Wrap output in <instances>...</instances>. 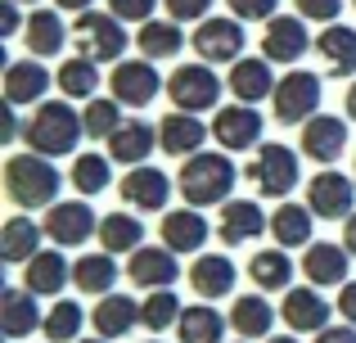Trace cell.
I'll return each mask as SVG.
<instances>
[{
  "mask_svg": "<svg viewBox=\"0 0 356 343\" xmlns=\"http://www.w3.org/2000/svg\"><path fill=\"white\" fill-rule=\"evenodd\" d=\"M81 136H86V118L72 113L68 99H45V104H36V113L23 122L27 150L45 154V159H63V154H72Z\"/></svg>",
  "mask_w": 356,
  "mask_h": 343,
  "instance_id": "cell-1",
  "label": "cell"
},
{
  "mask_svg": "<svg viewBox=\"0 0 356 343\" xmlns=\"http://www.w3.org/2000/svg\"><path fill=\"white\" fill-rule=\"evenodd\" d=\"M59 185L63 176L54 172V163L45 154H14L5 163V194L18 208H50Z\"/></svg>",
  "mask_w": 356,
  "mask_h": 343,
  "instance_id": "cell-2",
  "label": "cell"
},
{
  "mask_svg": "<svg viewBox=\"0 0 356 343\" xmlns=\"http://www.w3.org/2000/svg\"><path fill=\"white\" fill-rule=\"evenodd\" d=\"M235 190V163L221 159V154H194L181 168V199L190 208H212V203H226Z\"/></svg>",
  "mask_w": 356,
  "mask_h": 343,
  "instance_id": "cell-3",
  "label": "cell"
},
{
  "mask_svg": "<svg viewBox=\"0 0 356 343\" xmlns=\"http://www.w3.org/2000/svg\"><path fill=\"white\" fill-rule=\"evenodd\" d=\"M298 176H302V163H298V154L289 150V145H261L257 159L248 163L252 190L266 194V199H284L298 185Z\"/></svg>",
  "mask_w": 356,
  "mask_h": 343,
  "instance_id": "cell-4",
  "label": "cell"
},
{
  "mask_svg": "<svg viewBox=\"0 0 356 343\" xmlns=\"http://www.w3.org/2000/svg\"><path fill=\"white\" fill-rule=\"evenodd\" d=\"M221 90H226V81H221L217 72L208 68V63H181V68L172 72V81H167V95H172V104L185 109V113L217 109Z\"/></svg>",
  "mask_w": 356,
  "mask_h": 343,
  "instance_id": "cell-5",
  "label": "cell"
},
{
  "mask_svg": "<svg viewBox=\"0 0 356 343\" xmlns=\"http://www.w3.org/2000/svg\"><path fill=\"white\" fill-rule=\"evenodd\" d=\"M270 104H275L280 122H312V118L321 113V77H316V72H302V68L284 72V77L275 81Z\"/></svg>",
  "mask_w": 356,
  "mask_h": 343,
  "instance_id": "cell-6",
  "label": "cell"
},
{
  "mask_svg": "<svg viewBox=\"0 0 356 343\" xmlns=\"http://www.w3.org/2000/svg\"><path fill=\"white\" fill-rule=\"evenodd\" d=\"M72 41L86 59L108 63V59H122V50H127V27H122L118 14H90L86 9L72 27Z\"/></svg>",
  "mask_w": 356,
  "mask_h": 343,
  "instance_id": "cell-7",
  "label": "cell"
},
{
  "mask_svg": "<svg viewBox=\"0 0 356 343\" xmlns=\"http://www.w3.org/2000/svg\"><path fill=\"white\" fill-rule=\"evenodd\" d=\"M307 208L325 221H348L356 212V181L343 176V172H334V168L316 172L312 181H307Z\"/></svg>",
  "mask_w": 356,
  "mask_h": 343,
  "instance_id": "cell-8",
  "label": "cell"
},
{
  "mask_svg": "<svg viewBox=\"0 0 356 343\" xmlns=\"http://www.w3.org/2000/svg\"><path fill=\"white\" fill-rule=\"evenodd\" d=\"M190 45L199 50L203 63H239L243 59V23L239 18H199Z\"/></svg>",
  "mask_w": 356,
  "mask_h": 343,
  "instance_id": "cell-9",
  "label": "cell"
},
{
  "mask_svg": "<svg viewBox=\"0 0 356 343\" xmlns=\"http://www.w3.org/2000/svg\"><path fill=\"white\" fill-rule=\"evenodd\" d=\"M45 235H50L59 248H77V244H86L90 235H99V217L90 212L86 199L50 203V212H45Z\"/></svg>",
  "mask_w": 356,
  "mask_h": 343,
  "instance_id": "cell-10",
  "label": "cell"
},
{
  "mask_svg": "<svg viewBox=\"0 0 356 343\" xmlns=\"http://www.w3.org/2000/svg\"><path fill=\"white\" fill-rule=\"evenodd\" d=\"M108 86H113V99H118V104L145 109L149 99L163 90V81H158V72H154V63H149V59H118Z\"/></svg>",
  "mask_w": 356,
  "mask_h": 343,
  "instance_id": "cell-11",
  "label": "cell"
},
{
  "mask_svg": "<svg viewBox=\"0 0 356 343\" xmlns=\"http://www.w3.org/2000/svg\"><path fill=\"white\" fill-rule=\"evenodd\" d=\"M261 50H266L270 63H298L307 50H316L312 36H307V23L302 18H289V14H275L261 32Z\"/></svg>",
  "mask_w": 356,
  "mask_h": 343,
  "instance_id": "cell-12",
  "label": "cell"
},
{
  "mask_svg": "<svg viewBox=\"0 0 356 343\" xmlns=\"http://www.w3.org/2000/svg\"><path fill=\"white\" fill-rule=\"evenodd\" d=\"M122 199L140 212H163L167 199H172V176L163 168H145L140 163V168H131L122 176Z\"/></svg>",
  "mask_w": 356,
  "mask_h": 343,
  "instance_id": "cell-13",
  "label": "cell"
},
{
  "mask_svg": "<svg viewBox=\"0 0 356 343\" xmlns=\"http://www.w3.org/2000/svg\"><path fill=\"white\" fill-rule=\"evenodd\" d=\"M261 113L257 104H230V109H217V122H212V136H217V145H226V150H252V145L261 141Z\"/></svg>",
  "mask_w": 356,
  "mask_h": 343,
  "instance_id": "cell-14",
  "label": "cell"
},
{
  "mask_svg": "<svg viewBox=\"0 0 356 343\" xmlns=\"http://www.w3.org/2000/svg\"><path fill=\"white\" fill-rule=\"evenodd\" d=\"M348 150V122L334 113H316L312 122H302V154L316 159L321 168H330L339 154Z\"/></svg>",
  "mask_w": 356,
  "mask_h": 343,
  "instance_id": "cell-15",
  "label": "cell"
},
{
  "mask_svg": "<svg viewBox=\"0 0 356 343\" xmlns=\"http://www.w3.org/2000/svg\"><path fill=\"white\" fill-rule=\"evenodd\" d=\"M131 285H140V289H167V285H176V276H181V262H176L172 248H149L140 244L136 253H131V266H127Z\"/></svg>",
  "mask_w": 356,
  "mask_h": 343,
  "instance_id": "cell-16",
  "label": "cell"
},
{
  "mask_svg": "<svg viewBox=\"0 0 356 343\" xmlns=\"http://www.w3.org/2000/svg\"><path fill=\"white\" fill-rule=\"evenodd\" d=\"M266 226H270V217L252 199H226V203H221L217 235L226 239V244H248V239H257Z\"/></svg>",
  "mask_w": 356,
  "mask_h": 343,
  "instance_id": "cell-17",
  "label": "cell"
},
{
  "mask_svg": "<svg viewBox=\"0 0 356 343\" xmlns=\"http://www.w3.org/2000/svg\"><path fill=\"white\" fill-rule=\"evenodd\" d=\"M203 141H208V122H199V118L185 113V109H176V113H167L163 122H158V145H163L172 159L199 154Z\"/></svg>",
  "mask_w": 356,
  "mask_h": 343,
  "instance_id": "cell-18",
  "label": "cell"
},
{
  "mask_svg": "<svg viewBox=\"0 0 356 343\" xmlns=\"http://www.w3.org/2000/svg\"><path fill=\"white\" fill-rule=\"evenodd\" d=\"M316 54L325 59L330 77H352L356 72V32L348 23H325V32L316 36Z\"/></svg>",
  "mask_w": 356,
  "mask_h": 343,
  "instance_id": "cell-19",
  "label": "cell"
},
{
  "mask_svg": "<svg viewBox=\"0 0 356 343\" xmlns=\"http://www.w3.org/2000/svg\"><path fill=\"white\" fill-rule=\"evenodd\" d=\"M36 326H45V317L36 312V294L27 289V285L0 294V335L5 339H27Z\"/></svg>",
  "mask_w": 356,
  "mask_h": 343,
  "instance_id": "cell-20",
  "label": "cell"
},
{
  "mask_svg": "<svg viewBox=\"0 0 356 343\" xmlns=\"http://www.w3.org/2000/svg\"><path fill=\"white\" fill-rule=\"evenodd\" d=\"M50 90V72L41 68V59H14L5 63V99L9 104H36Z\"/></svg>",
  "mask_w": 356,
  "mask_h": 343,
  "instance_id": "cell-21",
  "label": "cell"
},
{
  "mask_svg": "<svg viewBox=\"0 0 356 343\" xmlns=\"http://www.w3.org/2000/svg\"><path fill=\"white\" fill-rule=\"evenodd\" d=\"M235 280H239V266L221 253H203L199 262L190 266V285L203 298H226V294L235 289Z\"/></svg>",
  "mask_w": 356,
  "mask_h": 343,
  "instance_id": "cell-22",
  "label": "cell"
},
{
  "mask_svg": "<svg viewBox=\"0 0 356 343\" xmlns=\"http://www.w3.org/2000/svg\"><path fill=\"white\" fill-rule=\"evenodd\" d=\"M158 145V131L149 122H122L113 136H108V159L113 163H127V168H140V163L154 154Z\"/></svg>",
  "mask_w": 356,
  "mask_h": 343,
  "instance_id": "cell-23",
  "label": "cell"
},
{
  "mask_svg": "<svg viewBox=\"0 0 356 343\" xmlns=\"http://www.w3.org/2000/svg\"><path fill=\"white\" fill-rule=\"evenodd\" d=\"M163 244L172 253H199L208 244V221L199 217V208H181L163 217Z\"/></svg>",
  "mask_w": 356,
  "mask_h": 343,
  "instance_id": "cell-24",
  "label": "cell"
},
{
  "mask_svg": "<svg viewBox=\"0 0 356 343\" xmlns=\"http://www.w3.org/2000/svg\"><path fill=\"white\" fill-rule=\"evenodd\" d=\"M280 317H284L289 330H316V335H321V330L330 326V303L316 289H289Z\"/></svg>",
  "mask_w": 356,
  "mask_h": 343,
  "instance_id": "cell-25",
  "label": "cell"
},
{
  "mask_svg": "<svg viewBox=\"0 0 356 343\" xmlns=\"http://www.w3.org/2000/svg\"><path fill=\"white\" fill-rule=\"evenodd\" d=\"M348 244H307L302 271L312 285H348Z\"/></svg>",
  "mask_w": 356,
  "mask_h": 343,
  "instance_id": "cell-26",
  "label": "cell"
},
{
  "mask_svg": "<svg viewBox=\"0 0 356 343\" xmlns=\"http://www.w3.org/2000/svg\"><path fill=\"white\" fill-rule=\"evenodd\" d=\"M230 90L239 95V104H257V99L275 95V77H270V59H239L230 63Z\"/></svg>",
  "mask_w": 356,
  "mask_h": 343,
  "instance_id": "cell-27",
  "label": "cell"
},
{
  "mask_svg": "<svg viewBox=\"0 0 356 343\" xmlns=\"http://www.w3.org/2000/svg\"><path fill=\"white\" fill-rule=\"evenodd\" d=\"M136 321H140V303L127 298V294H104V303L90 312V326H95L99 339H122L127 330H136Z\"/></svg>",
  "mask_w": 356,
  "mask_h": 343,
  "instance_id": "cell-28",
  "label": "cell"
},
{
  "mask_svg": "<svg viewBox=\"0 0 356 343\" xmlns=\"http://www.w3.org/2000/svg\"><path fill=\"white\" fill-rule=\"evenodd\" d=\"M68 280H72V266H68V257L54 253V248H41V253L23 266V285L32 294H59Z\"/></svg>",
  "mask_w": 356,
  "mask_h": 343,
  "instance_id": "cell-29",
  "label": "cell"
},
{
  "mask_svg": "<svg viewBox=\"0 0 356 343\" xmlns=\"http://www.w3.org/2000/svg\"><path fill=\"white\" fill-rule=\"evenodd\" d=\"M312 217L316 212L307 203H280L270 212V235L280 239V248H307L312 244Z\"/></svg>",
  "mask_w": 356,
  "mask_h": 343,
  "instance_id": "cell-30",
  "label": "cell"
},
{
  "mask_svg": "<svg viewBox=\"0 0 356 343\" xmlns=\"http://www.w3.org/2000/svg\"><path fill=\"white\" fill-rule=\"evenodd\" d=\"M41 235H45V226H36L27 217H9L0 226V257L5 262H32L41 253Z\"/></svg>",
  "mask_w": 356,
  "mask_h": 343,
  "instance_id": "cell-31",
  "label": "cell"
},
{
  "mask_svg": "<svg viewBox=\"0 0 356 343\" xmlns=\"http://www.w3.org/2000/svg\"><path fill=\"white\" fill-rule=\"evenodd\" d=\"M23 36H27V50H32L36 59H50V54L63 50V41H68V27H63V18L54 14V9H36V14L27 18Z\"/></svg>",
  "mask_w": 356,
  "mask_h": 343,
  "instance_id": "cell-32",
  "label": "cell"
},
{
  "mask_svg": "<svg viewBox=\"0 0 356 343\" xmlns=\"http://www.w3.org/2000/svg\"><path fill=\"white\" fill-rule=\"evenodd\" d=\"M136 45L145 50V59H172V54H181L185 32H181L176 18H172V23H167V18H149V23H140Z\"/></svg>",
  "mask_w": 356,
  "mask_h": 343,
  "instance_id": "cell-33",
  "label": "cell"
},
{
  "mask_svg": "<svg viewBox=\"0 0 356 343\" xmlns=\"http://www.w3.org/2000/svg\"><path fill=\"white\" fill-rule=\"evenodd\" d=\"M176 330H181V343H221V335H226V317H221L217 308H208V303H194V308L181 312Z\"/></svg>",
  "mask_w": 356,
  "mask_h": 343,
  "instance_id": "cell-34",
  "label": "cell"
},
{
  "mask_svg": "<svg viewBox=\"0 0 356 343\" xmlns=\"http://www.w3.org/2000/svg\"><path fill=\"white\" fill-rule=\"evenodd\" d=\"M72 285L81 294H113L118 285V266H113V253H86L72 262Z\"/></svg>",
  "mask_w": 356,
  "mask_h": 343,
  "instance_id": "cell-35",
  "label": "cell"
},
{
  "mask_svg": "<svg viewBox=\"0 0 356 343\" xmlns=\"http://www.w3.org/2000/svg\"><path fill=\"white\" fill-rule=\"evenodd\" d=\"M248 276L257 289H293V262H289V248H261V253H252L248 262Z\"/></svg>",
  "mask_w": 356,
  "mask_h": 343,
  "instance_id": "cell-36",
  "label": "cell"
},
{
  "mask_svg": "<svg viewBox=\"0 0 356 343\" xmlns=\"http://www.w3.org/2000/svg\"><path fill=\"white\" fill-rule=\"evenodd\" d=\"M99 244H104V253H136L145 244V226L131 212H108V217H99Z\"/></svg>",
  "mask_w": 356,
  "mask_h": 343,
  "instance_id": "cell-37",
  "label": "cell"
},
{
  "mask_svg": "<svg viewBox=\"0 0 356 343\" xmlns=\"http://www.w3.org/2000/svg\"><path fill=\"white\" fill-rule=\"evenodd\" d=\"M59 90L68 99H95V86H99V63L86 59V54H72V59L59 63Z\"/></svg>",
  "mask_w": 356,
  "mask_h": 343,
  "instance_id": "cell-38",
  "label": "cell"
},
{
  "mask_svg": "<svg viewBox=\"0 0 356 343\" xmlns=\"http://www.w3.org/2000/svg\"><path fill=\"white\" fill-rule=\"evenodd\" d=\"M270 321H275V308H270L266 298H257V294H243L235 303V312H230V326H235L243 339H266Z\"/></svg>",
  "mask_w": 356,
  "mask_h": 343,
  "instance_id": "cell-39",
  "label": "cell"
},
{
  "mask_svg": "<svg viewBox=\"0 0 356 343\" xmlns=\"http://www.w3.org/2000/svg\"><path fill=\"white\" fill-rule=\"evenodd\" d=\"M113 159H104V154H81L77 163H72V190L77 194H104L108 181H113V168H108Z\"/></svg>",
  "mask_w": 356,
  "mask_h": 343,
  "instance_id": "cell-40",
  "label": "cell"
},
{
  "mask_svg": "<svg viewBox=\"0 0 356 343\" xmlns=\"http://www.w3.org/2000/svg\"><path fill=\"white\" fill-rule=\"evenodd\" d=\"M81 326H86V312H81V303H54V308H50V317H45V339H50V343H72V339H77L81 335Z\"/></svg>",
  "mask_w": 356,
  "mask_h": 343,
  "instance_id": "cell-41",
  "label": "cell"
},
{
  "mask_svg": "<svg viewBox=\"0 0 356 343\" xmlns=\"http://www.w3.org/2000/svg\"><path fill=\"white\" fill-rule=\"evenodd\" d=\"M140 321H145V330H167L172 321H181V298L172 289H154L140 308Z\"/></svg>",
  "mask_w": 356,
  "mask_h": 343,
  "instance_id": "cell-42",
  "label": "cell"
},
{
  "mask_svg": "<svg viewBox=\"0 0 356 343\" xmlns=\"http://www.w3.org/2000/svg\"><path fill=\"white\" fill-rule=\"evenodd\" d=\"M86 136H95V141H108V136L122 127V113H118V99H90L86 104Z\"/></svg>",
  "mask_w": 356,
  "mask_h": 343,
  "instance_id": "cell-43",
  "label": "cell"
},
{
  "mask_svg": "<svg viewBox=\"0 0 356 343\" xmlns=\"http://www.w3.org/2000/svg\"><path fill=\"white\" fill-rule=\"evenodd\" d=\"M226 5L235 9V18H243V23H270L280 0H226Z\"/></svg>",
  "mask_w": 356,
  "mask_h": 343,
  "instance_id": "cell-44",
  "label": "cell"
},
{
  "mask_svg": "<svg viewBox=\"0 0 356 343\" xmlns=\"http://www.w3.org/2000/svg\"><path fill=\"white\" fill-rule=\"evenodd\" d=\"M154 5H158V0H108V9H113L122 23H149Z\"/></svg>",
  "mask_w": 356,
  "mask_h": 343,
  "instance_id": "cell-45",
  "label": "cell"
},
{
  "mask_svg": "<svg viewBox=\"0 0 356 343\" xmlns=\"http://www.w3.org/2000/svg\"><path fill=\"white\" fill-rule=\"evenodd\" d=\"M302 18H316V23H334L343 14V0H293Z\"/></svg>",
  "mask_w": 356,
  "mask_h": 343,
  "instance_id": "cell-46",
  "label": "cell"
},
{
  "mask_svg": "<svg viewBox=\"0 0 356 343\" xmlns=\"http://www.w3.org/2000/svg\"><path fill=\"white\" fill-rule=\"evenodd\" d=\"M167 14L176 18V23H190V18H203L212 9V0H163Z\"/></svg>",
  "mask_w": 356,
  "mask_h": 343,
  "instance_id": "cell-47",
  "label": "cell"
},
{
  "mask_svg": "<svg viewBox=\"0 0 356 343\" xmlns=\"http://www.w3.org/2000/svg\"><path fill=\"white\" fill-rule=\"evenodd\" d=\"M18 32V0H5L0 5V36H14Z\"/></svg>",
  "mask_w": 356,
  "mask_h": 343,
  "instance_id": "cell-48",
  "label": "cell"
},
{
  "mask_svg": "<svg viewBox=\"0 0 356 343\" xmlns=\"http://www.w3.org/2000/svg\"><path fill=\"white\" fill-rule=\"evenodd\" d=\"M339 312H343V317H348L352 326H356V280L343 285V294H339Z\"/></svg>",
  "mask_w": 356,
  "mask_h": 343,
  "instance_id": "cell-49",
  "label": "cell"
},
{
  "mask_svg": "<svg viewBox=\"0 0 356 343\" xmlns=\"http://www.w3.org/2000/svg\"><path fill=\"white\" fill-rule=\"evenodd\" d=\"M316 343H356V330H352V326H339V330H330V326H325Z\"/></svg>",
  "mask_w": 356,
  "mask_h": 343,
  "instance_id": "cell-50",
  "label": "cell"
},
{
  "mask_svg": "<svg viewBox=\"0 0 356 343\" xmlns=\"http://www.w3.org/2000/svg\"><path fill=\"white\" fill-rule=\"evenodd\" d=\"M343 244H348V253L356 257V212L348 217V230H343Z\"/></svg>",
  "mask_w": 356,
  "mask_h": 343,
  "instance_id": "cell-51",
  "label": "cell"
},
{
  "mask_svg": "<svg viewBox=\"0 0 356 343\" xmlns=\"http://www.w3.org/2000/svg\"><path fill=\"white\" fill-rule=\"evenodd\" d=\"M54 5H59V9H72V14H86L95 0H54Z\"/></svg>",
  "mask_w": 356,
  "mask_h": 343,
  "instance_id": "cell-52",
  "label": "cell"
},
{
  "mask_svg": "<svg viewBox=\"0 0 356 343\" xmlns=\"http://www.w3.org/2000/svg\"><path fill=\"white\" fill-rule=\"evenodd\" d=\"M343 104H348V118H352V122H356V81H352V86H348V99H343Z\"/></svg>",
  "mask_w": 356,
  "mask_h": 343,
  "instance_id": "cell-53",
  "label": "cell"
},
{
  "mask_svg": "<svg viewBox=\"0 0 356 343\" xmlns=\"http://www.w3.org/2000/svg\"><path fill=\"white\" fill-rule=\"evenodd\" d=\"M266 343H298V339H289V335H284V339H266Z\"/></svg>",
  "mask_w": 356,
  "mask_h": 343,
  "instance_id": "cell-54",
  "label": "cell"
},
{
  "mask_svg": "<svg viewBox=\"0 0 356 343\" xmlns=\"http://www.w3.org/2000/svg\"><path fill=\"white\" fill-rule=\"evenodd\" d=\"M18 5H36V0H18Z\"/></svg>",
  "mask_w": 356,
  "mask_h": 343,
  "instance_id": "cell-55",
  "label": "cell"
},
{
  "mask_svg": "<svg viewBox=\"0 0 356 343\" xmlns=\"http://www.w3.org/2000/svg\"><path fill=\"white\" fill-rule=\"evenodd\" d=\"M81 343H99V339H81Z\"/></svg>",
  "mask_w": 356,
  "mask_h": 343,
  "instance_id": "cell-56",
  "label": "cell"
},
{
  "mask_svg": "<svg viewBox=\"0 0 356 343\" xmlns=\"http://www.w3.org/2000/svg\"><path fill=\"white\" fill-rule=\"evenodd\" d=\"M352 5H356V0H352Z\"/></svg>",
  "mask_w": 356,
  "mask_h": 343,
  "instance_id": "cell-57",
  "label": "cell"
},
{
  "mask_svg": "<svg viewBox=\"0 0 356 343\" xmlns=\"http://www.w3.org/2000/svg\"><path fill=\"white\" fill-rule=\"evenodd\" d=\"M149 343H154V339H149Z\"/></svg>",
  "mask_w": 356,
  "mask_h": 343,
  "instance_id": "cell-58",
  "label": "cell"
}]
</instances>
